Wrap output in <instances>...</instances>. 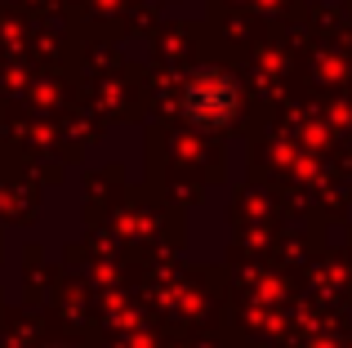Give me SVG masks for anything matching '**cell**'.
<instances>
[{
	"label": "cell",
	"instance_id": "obj_1",
	"mask_svg": "<svg viewBox=\"0 0 352 348\" xmlns=\"http://www.w3.org/2000/svg\"><path fill=\"white\" fill-rule=\"evenodd\" d=\"M183 112H188V121L201 125V130H219V125H228L236 116V85L228 76L206 72V76H197L188 85V94H183Z\"/></svg>",
	"mask_w": 352,
	"mask_h": 348
}]
</instances>
